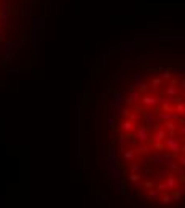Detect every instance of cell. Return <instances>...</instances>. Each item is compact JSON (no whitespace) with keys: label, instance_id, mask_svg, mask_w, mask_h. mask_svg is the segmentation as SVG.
I'll return each mask as SVG.
<instances>
[]
</instances>
